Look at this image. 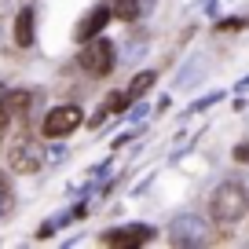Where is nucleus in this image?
I'll return each mask as SVG.
<instances>
[{
  "mask_svg": "<svg viewBox=\"0 0 249 249\" xmlns=\"http://www.w3.org/2000/svg\"><path fill=\"white\" fill-rule=\"evenodd\" d=\"M209 213L216 224H238L242 216L249 213V191L238 183V179H227V183H220L216 191H213L209 198Z\"/></svg>",
  "mask_w": 249,
  "mask_h": 249,
  "instance_id": "obj_1",
  "label": "nucleus"
},
{
  "mask_svg": "<svg viewBox=\"0 0 249 249\" xmlns=\"http://www.w3.org/2000/svg\"><path fill=\"white\" fill-rule=\"evenodd\" d=\"M77 62H81V70L85 73H92V77H107L110 70L117 66V48L110 44V40H85V48H81V55H77Z\"/></svg>",
  "mask_w": 249,
  "mask_h": 249,
  "instance_id": "obj_2",
  "label": "nucleus"
},
{
  "mask_svg": "<svg viewBox=\"0 0 249 249\" xmlns=\"http://www.w3.org/2000/svg\"><path fill=\"white\" fill-rule=\"evenodd\" d=\"M77 124H81V107H55V110H48L40 132H44L48 140H62V136H70Z\"/></svg>",
  "mask_w": 249,
  "mask_h": 249,
  "instance_id": "obj_3",
  "label": "nucleus"
},
{
  "mask_svg": "<svg viewBox=\"0 0 249 249\" xmlns=\"http://www.w3.org/2000/svg\"><path fill=\"white\" fill-rule=\"evenodd\" d=\"M99 242H103V246H124V249H132V246H147V242H154V227H147V224L114 227V231H107Z\"/></svg>",
  "mask_w": 249,
  "mask_h": 249,
  "instance_id": "obj_4",
  "label": "nucleus"
},
{
  "mask_svg": "<svg viewBox=\"0 0 249 249\" xmlns=\"http://www.w3.org/2000/svg\"><path fill=\"white\" fill-rule=\"evenodd\" d=\"M8 165L15 172H37L40 165H44V147L40 143H33V140H22L18 147H11V154H8Z\"/></svg>",
  "mask_w": 249,
  "mask_h": 249,
  "instance_id": "obj_5",
  "label": "nucleus"
},
{
  "mask_svg": "<svg viewBox=\"0 0 249 249\" xmlns=\"http://www.w3.org/2000/svg\"><path fill=\"white\" fill-rule=\"evenodd\" d=\"M169 242L172 246H198V242H205V224L198 216H176L169 224Z\"/></svg>",
  "mask_w": 249,
  "mask_h": 249,
  "instance_id": "obj_6",
  "label": "nucleus"
},
{
  "mask_svg": "<svg viewBox=\"0 0 249 249\" xmlns=\"http://www.w3.org/2000/svg\"><path fill=\"white\" fill-rule=\"evenodd\" d=\"M110 18H114V11H110V8H92V11H88V15L77 22L73 37H77L81 44H85V40H92V37H99V30L110 22Z\"/></svg>",
  "mask_w": 249,
  "mask_h": 249,
  "instance_id": "obj_7",
  "label": "nucleus"
},
{
  "mask_svg": "<svg viewBox=\"0 0 249 249\" xmlns=\"http://www.w3.org/2000/svg\"><path fill=\"white\" fill-rule=\"evenodd\" d=\"M15 44L18 48H30L33 44V8H22L15 15Z\"/></svg>",
  "mask_w": 249,
  "mask_h": 249,
  "instance_id": "obj_8",
  "label": "nucleus"
},
{
  "mask_svg": "<svg viewBox=\"0 0 249 249\" xmlns=\"http://www.w3.org/2000/svg\"><path fill=\"white\" fill-rule=\"evenodd\" d=\"M154 81H158V73H154V70L136 73V77H132V85H128V99H140V95H147L150 88H154Z\"/></svg>",
  "mask_w": 249,
  "mask_h": 249,
  "instance_id": "obj_9",
  "label": "nucleus"
},
{
  "mask_svg": "<svg viewBox=\"0 0 249 249\" xmlns=\"http://www.w3.org/2000/svg\"><path fill=\"white\" fill-rule=\"evenodd\" d=\"M124 103H128V92H110L107 99H103V114H121Z\"/></svg>",
  "mask_w": 249,
  "mask_h": 249,
  "instance_id": "obj_10",
  "label": "nucleus"
},
{
  "mask_svg": "<svg viewBox=\"0 0 249 249\" xmlns=\"http://www.w3.org/2000/svg\"><path fill=\"white\" fill-rule=\"evenodd\" d=\"M11 121H15V110H8V103L0 99V140H4V136H8Z\"/></svg>",
  "mask_w": 249,
  "mask_h": 249,
  "instance_id": "obj_11",
  "label": "nucleus"
},
{
  "mask_svg": "<svg viewBox=\"0 0 249 249\" xmlns=\"http://www.w3.org/2000/svg\"><path fill=\"white\" fill-rule=\"evenodd\" d=\"M242 26H246V18H224V22H216V30L227 33V30H242Z\"/></svg>",
  "mask_w": 249,
  "mask_h": 249,
  "instance_id": "obj_12",
  "label": "nucleus"
},
{
  "mask_svg": "<svg viewBox=\"0 0 249 249\" xmlns=\"http://www.w3.org/2000/svg\"><path fill=\"white\" fill-rule=\"evenodd\" d=\"M234 161H238V165H249V143H238V147H234Z\"/></svg>",
  "mask_w": 249,
  "mask_h": 249,
  "instance_id": "obj_13",
  "label": "nucleus"
}]
</instances>
